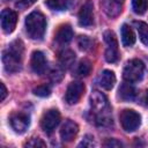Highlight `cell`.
<instances>
[{"label": "cell", "instance_id": "obj_1", "mask_svg": "<svg viewBox=\"0 0 148 148\" xmlns=\"http://www.w3.org/2000/svg\"><path fill=\"white\" fill-rule=\"evenodd\" d=\"M91 113L94 116V123L98 126H108L112 123L111 119V109L108 102V98L104 94L94 90L90 96Z\"/></svg>", "mask_w": 148, "mask_h": 148}, {"label": "cell", "instance_id": "obj_2", "mask_svg": "<svg viewBox=\"0 0 148 148\" xmlns=\"http://www.w3.org/2000/svg\"><path fill=\"white\" fill-rule=\"evenodd\" d=\"M25 28L30 38L42 39L46 30V20L40 12H32L25 18Z\"/></svg>", "mask_w": 148, "mask_h": 148}, {"label": "cell", "instance_id": "obj_3", "mask_svg": "<svg viewBox=\"0 0 148 148\" xmlns=\"http://www.w3.org/2000/svg\"><path fill=\"white\" fill-rule=\"evenodd\" d=\"M145 64L139 59H132L126 62L124 71H123V77L125 81L134 83L142 80L145 75Z\"/></svg>", "mask_w": 148, "mask_h": 148}, {"label": "cell", "instance_id": "obj_4", "mask_svg": "<svg viewBox=\"0 0 148 148\" xmlns=\"http://www.w3.org/2000/svg\"><path fill=\"white\" fill-rule=\"evenodd\" d=\"M119 118H120V124L126 132H134L135 130L139 128L141 124V116L136 111L131 109L123 110Z\"/></svg>", "mask_w": 148, "mask_h": 148}, {"label": "cell", "instance_id": "obj_5", "mask_svg": "<svg viewBox=\"0 0 148 148\" xmlns=\"http://www.w3.org/2000/svg\"><path fill=\"white\" fill-rule=\"evenodd\" d=\"M104 40L108 44L106 51H105V60L108 62H116L119 59V52H118V42L114 36V34L111 30H106L104 32Z\"/></svg>", "mask_w": 148, "mask_h": 148}, {"label": "cell", "instance_id": "obj_6", "mask_svg": "<svg viewBox=\"0 0 148 148\" xmlns=\"http://www.w3.org/2000/svg\"><path fill=\"white\" fill-rule=\"evenodd\" d=\"M59 123H60V113L56 109L47 110L40 119V126L46 133H51L58 126Z\"/></svg>", "mask_w": 148, "mask_h": 148}, {"label": "cell", "instance_id": "obj_7", "mask_svg": "<svg viewBox=\"0 0 148 148\" xmlns=\"http://www.w3.org/2000/svg\"><path fill=\"white\" fill-rule=\"evenodd\" d=\"M83 92H84V84L82 82H80V81L71 82L69 86L67 87L65 99L69 105L76 104L80 101V98L82 97Z\"/></svg>", "mask_w": 148, "mask_h": 148}, {"label": "cell", "instance_id": "obj_8", "mask_svg": "<svg viewBox=\"0 0 148 148\" xmlns=\"http://www.w3.org/2000/svg\"><path fill=\"white\" fill-rule=\"evenodd\" d=\"M10 125L13 130L17 133H24L30 124V118L24 112H15L10 116Z\"/></svg>", "mask_w": 148, "mask_h": 148}, {"label": "cell", "instance_id": "obj_9", "mask_svg": "<svg viewBox=\"0 0 148 148\" xmlns=\"http://www.w3.org/2000/svg\"><path fill=\"white\" fill-rule=\"evenodd\" d=\"M94 5L90 0H87L79 12V23L82 27H90L94 22Z\"/></svg>", "mask_w": 148, "mask_h": 148}, {"label": "cell", "instance_id": "obj_10", "mask_svg": "<svg viewBox=\"0 0 148 148\" xmlns=\"http://www.w3.org/2000/svg\"><path fill=\"white\" fill-rule=\"evenodd\" d=\"M17 14L12 9H3L1 12V28L6 34H10L16 25Z\"/></svg>", "mask_w": 148, "mask_h": 148}, {"label": "cell", "instance_id": "obj_11", "mask_svg": "<svg viewBox=\"0 0 148 148\" xmlns=\"http://www.w3.org/2000/svg\"><path fill=\"white\" fill-rule=\"evenodd\" d=\"M124 2L125 0H102V8L108 16L116 17L121 13Z\"/></svg>", "mask_w": 148, "mask_h": 148}, {"label": "cell", "instance_id": "obj_12", "mask_svg": "<svg viewBox=\"0 0 148 148\" xmlns=\"http://www.w3.org/2000/svg\"><path fill=\"white\" fill-rule=\"evenodd\" d=\"M79 132V126L76 123H74L73 120H66L65 124L61 126L60 130V138L62 141L65 142H69L72 141L76 134Z\"/></svg>", "mask_w": 148, "mask_h": 148}, {"label": "cell", "instance_id": "obj_13", "mask_svg": "<svg viewBox=\"0 0 148 148\" xmlns=\"http://www.w3.org/2000/svg\"><path fill=\"white\" fill-rule=\"evenodd\" d=\"M30 66L31 69L36 74H43L46 69V59L40 51H34L30 59Z\"/></svg>", "mask_w": 148, "mask_h": 148}, {"label": "cell", "instance_id": "obj_14", "mask_svg": "<svg viewBox=\"0 0 148 148\" xmlns=\"http://www.w3.org/2000/svg\"><path fill=\"white\" fill-rule=\"evenodd\" d=\"M2 62H3V66H5V68H6L7 72L14 73V72H17V71L21 69V62H22V60L17 59L16 57H14L12 53H9L6 50L2 53Z\"/></svg>", "mask_w": 148, "mask_h": 148}, {"label": "cell", "instance_id": "obj_15", "mask_svg": "<svg viewBox=\"0 0 148 148\" xmlns=\"http://www.w3.org/2000/svg\"><path fill=\"white\" fill-rule=\"evenodd\" d=\"M97 83L105 90H111L116 83V75L113 72L109 71V69H105L103 71L98 77H97Z\"/></svg>", "mask_w": 148, "mask_h": 148}, {"label": "cell", "instance_id": "obj_16", "mask_svg": "<svg viewBox=\"0 0 148 148\" xmlns=\"http://www.w3.org/2000/svg\"><path fill=\"white\" fill-rule=\"evenodd\" d=\"M136 96V90L135 88L131 84V82H127L126 83H121L119 89H118V97L124 101V102H130V101H133Z\"/></svg>", "mask_w": 148, "mask_h": 148}, {"label": "cell", "instance_id": "obj_17", "mask_svg": "<svg viewBox=\"0 0 148 148\" xmlns=\"http://www.w3.org/2000/svg\"><path fill=\"white\" fill-rule=\"evenodd\" d=\"M54 38H56V40L59 44H67V43H69L72 40V38H73L72 27L69 24H62V25H60L59 29L56 32Z\"/></svg>", "mask_w": 148, "mask_h": 148}, {"label": "cell", "instance_id": "obj_18", "mask_svg": "<svg viewBox=\"0 0 148 148\" xmlns=\"http://www.w3.org/2000/svg\"><path fill=\"white\" fill-rule=\"evenodd\" d=\"M58 60L62 68H69L75 61V53L72 50H62L59 53Z\"/></svg>", "mask_w": 148, "mask_h": 148}, {"label": "cell", "instance_id": "obj_19", "mask_svg": "<svg viewBox=\"0 0 148 148\" xmlns=\"http://www.w3.org/2000/svg\"><path fill=\"white\" fill-rule=\"evenodd\" d=\"M121 42L124 46H132L135 43V35L128 24H123L121 27Z\"/></svg>", "mask_w": 148, "mask_h": 148}, {"label": "cell", "instance_id": "obj_20", "mask_svg": "<svg viewBox=\"0 0 148 148\" xmlns=\"http://www.w3.org/2000/svg\"><path fill=\"white\" fill-rule=\"evenodd\" d=\"M7 51H8L9 53H12L14 57H16L17 59L22 60V58H23V52H24L23 43H22L21 40L16 39V40H14V42H12V43L9 44V47L7 49Z\"/></svg>", "mask_w": 148, "mask_h": 148}, {"label": "cell", "instance_id": "obj_21", "mask_svg": "<svg viewBox=\"0 0 148 148\" xmlns=\"http://www.w3.org/2000/svg\"><path fill=\"white\" fill-rule=\"evenodd\" d=\"M134 25H135V28L138 30L140 40L145 45H148V24L142 22V21H135Z\"/></svg>", "mask_w": 148, "mask_h": 148}, {"label": "cell", "instance_id": "obj_22", "mask_svg": "<svg viewBox=\"0 0 148 148\" xmlns=\"http://www.w3.org/2000/svg\"><path fill=\"white\" fill-rule=\"evenodd\" d=\"M45 5L56 12H62L68 8V1L67 0H46Z\"/></svg>", "mask_w": 148, "mask_h": 148}, {"label": "cell", "instance_id": "obj_23", "mask_svg": "<svg viewBox=\"0 0 148 148\" xmlns=\"http://www.w3.org/2000/svg\"><path fill=\"white\" fill-rule=\"evenodd\" d=\"M90 71H91V64H90V61L87 60V59H83V60H81L79 62L75 73H76L77 76H87V75H89Z\"/></svg>", "mask_w": 148, "mask_h": 148}, {"label": "cell", "instance_id": "obj_24", "mask_svg": "<svg viewBox=\"0 0 148 148\" xmlns=\"http://www.w3.org/2000/svg\"><path fill=\"white\" fill-rule=\"evenodd\" d=\"M132 8L135 14L142 15L148 9V0H132Z\"/></svg>", "mask_w": 148, "mask_h": 148}, {"label": "cell", "instance_id": "obj_25", "mask_svg": "<svg viewBox=\"0 0 148 148\" xmlns=\"http://www.w3.org/2000/svg\"><path fill=\"white\" fill-rule=\"evenodd\" d=\"M34 94L39 97H47L51 94V89L46 84H40V86H37L36 88H34Z\"/></svg>", "mask_w": 148, "mask_h": 148}, {"label": "cell", "instance_id": "obj_26", "mask_svg": "<svg viewBox=\"0 0 148 148\" xmlns=\"http://www.w3.org/2000/svg\"><path fill=\"white\" fill-rule=\"evenodd\" d=\"M77 44L81 50H89L92 45V40L88 36H80L77 39Z\"/></svg>", "mask_w": 148, "mask_h": 148}, {"label": "cell", "instance_id": "obj_27", "mask_svg": "<svg viewBox=\"0 0 148 148\" xmlns=\"http://www.w3.org/2000/svg\"><path fill=\"white\" fill-rule=\"evenodd\" d=\"M25 147H34V148H38V147H46V143L39 139V138H32L30 139L28 142L24 143Z\"/></svg>", "mask_w": 148, "mask_h": 148}, {"label": "cell", "instance_id": "obj_28", "mask_svg": "<svg viewBox=\"0 0 148 148\" xmlns=\"http://www.w3.org/2000/svg\"><path fill=\"white\" fill-rule=\"evenodd\" d=\"M35 2H36V0H18V1L15 3V6H16V8H18V9H25V8L30 7L31 5H34Z\"/></svg>", "mask_w": 148, "mask_h": 148}, {"label": "cell", "instance_id": "obj_29", "mask_svg": "<svg viewBox=\"0 0 148 148\" xmlns=\"http://www.w3.org/2000/svg\"><path fill=\"white\" fill-rule=\"evenodd\" d=\"M95 141L91 135H86V138L79 143V147H94Z\"/></svg>", "mask_w": 148, "mask_h": 148}, {"label": "cell", "instance_id": "obj_30", "mask_svg": "<svg viewBox=\"0 0 148 148\" xmlns=\"http://www.w3.org/2000/svg\"><path fill=\"white\" fill-rule=\"evenodd\" d=\"M50 79L53 82H59L62 79V72L60 69H53L51 72V74H50Z\"/></svg>", "mask_w": 148, "mask_h": 148}, {"label": "cell", "instance_id": "obj_31", "mask_svg": "<svg viewBox=\"0 0 148 148\" xmlns=\"http://www.w3.org/2000/svg\"><path fill=\"white\" fill-rule=\"evenodd\" d=\"M104 146L105 147H121L123 143L120 141H117L116 139H108L104 142Z\"/></svg>", "mask_w": 148, "mask_h": 148}, {"label": "cell", "instance_id": "obj_32", "mask_svg": "<svg viewBox=\"0 0 148 148\" xmlns=\"http://www.w3.org/2000/svg\"><path fill=\"white\" fill-rule=\"evenodd\" d=\"M0 87H1V96H0V101H3L5 98H6V96H7V89H6V87H5V84L1 82L0 83Z\"/></svg>", "mask_w": 148, "mask_h": 148}, {"label": "cell", "instance_id": "obj_33", "mask_svg": "<svg viewBox=\"0 0 148 148\" xmlns=\"http://www.w3.org/2000/svg\"><path fill=\"white\" fill-rule=\"evenodd\" d=\"M146 102H147V104H148V90H147V92H146Z\"/></svg>", "mask_w": 148, "mask_h": 148}]
</instances>
